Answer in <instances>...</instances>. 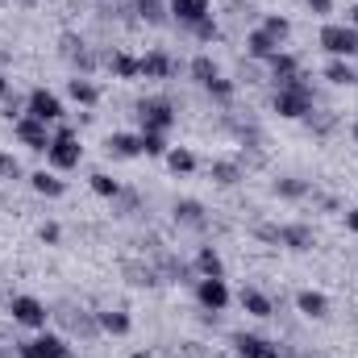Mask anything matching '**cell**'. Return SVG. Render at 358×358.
Wrapping results in <instances>:
<instances>
[{
	"label": "cell",
	"mask_w": 358,
	"mask_h": 358,
	"mask_svg": "<svg viewBox=\"0 0 358 358\" xmlns=\"http://www.w3.org/2000/svg\"><path fill=\"white\" fill-rule=\"evenodd\" d=\"M275 113L287 117V121H300V117H313V88L304 80H287L275 92Z\"/></svg>",
	"instance_id": "1"
},
{
	"label": "cell",
	"mask_w": 358,
	"mask_h": 358,
	"mask_svg": "<svg viewBox=\"0 0 358 358\" xmlns=\"http://www.w3.org/2000/svg\"><path fill=\"white\" fill-rule=\"evenodd\" d=\"M46 159H50L55 171H76L80 159H84V146H80V138H76L71 129H59V134L50 138V146H46Z\"/></svg>",
	"instance_id": "2"
},
{
	"label": "cell",
	"mask_w": 358,
	"mask_h": 358,
	"mask_svg": "<svg viewBox=\"0 0 358 358\" xmlns=\"http://www.w3.org/2000/svg\"><path fill=\"white\" fill-rule=\"evenodd\" d=\"M138 121H142V129L167 134V129L176 125V104H171L167 96H146V100L138 104Z\"/></svg>",
	"instance_id": "3"
},
{
	"label": "cell",
	"mask_w": 358,
	"mask_h": 358,
	"mask_svg": "<svg viewBox=\"0 0 358 358\" xmlns=\"http://www.w3.org/2000/svg\"><path fill=\"white\" fill-rule=\"evenodd\" d=\"M321 46L334 55V59H355L358 55V29H350V25H325L321 29Z\"/></svg>",
	"instance_id": "4"
},
{
	"label": "cell",
	"mask_w": 358,
	"mask_h": 358,
	"mask_svg": "<svg viewBox=\"0 0 358 358\" xmlns=\"http://www.w3.org/2000/svg\"><path fill=\"white\" fill-rule=\"evenodd\" d=\"M8 313H13V321L17 325H25V329H46V304L38 300V296H13V304H8Z\"/></svg>",
	"instance_id": "5"
},
{
	"label": "cell",
	"mask_w": 358,
	"mask_h": 358,
	"mask_svg": "<svg viewBox=\"0 0 358 358\" xmlns=\"http://www.w3.org/2000/svg\"><path fill=\"white\" fill-rule=\"evenodd\" d=\"M13 129H17V142H21V146H29V150H46V146H50V138H55V134H50V125H46V121H38V117H29V113H25V117H17V125H13Z\"/></svg>",
	"instance_id": "6"
},
{
	"label": "cell",
	"mask_w": 358,
	"mask_h": 358,
	"mask_svg": "<svg viewBox=\"0 0 358 358\" xmlns=\"http://www.w3.org/2000/svg\"><path fill=\"white\" fill-rule=\"evenodd\" d=\"M21 358H71V346L55 334H38V338L21 342Z\"/></svg>",
	"instance_id": "7"
},
{
	"label": "cell",
	"mask_w": 358,
	"mask_h": 358,
	"mask_svg": "<svg viewBox=\"0 0 358 358\" xmlns=\"http://www.w3.org/2000/svg\"><path fill=\"white\" fill-rule=\"evenodd\" d=\"M29 117H38V121H46V125H55V121L63 117V100H59L55 92H46V88H34V92H29Z\"/></svg>",
	"instance_id": "8"
},
{
	"label": "cell",
	"mask_w": 358,
	"mask_h": 358,
	"mask_svg": "<svg viewBox=\"0 0 358 358\" xmlns=\"http://www.w3.org/2000/svg\"><path fill=\"white\" fill-rule=\"evenodd\" d=\"M196 300H200L208 313H221V308L229 304V287H225V279H200V283H196Z\"/></svg>",
	"instance_id": "9"
},
{
	"label": "cell",
	"mask_w": 358,
	"mask_h": 358,
	"mask_svg": "<svg viewBox=\"0 0 358 358\" xmlns=\"http://www.w3.org/2000/svg\"><path fill=\"white\" fill-rule=\"evenodd\" d=\"M138 63H142V76H146V80H171V76L179 71L176 59L163 55V50H150V55H142Z\"/></svg>",
	"instance_id": "10"
},
{
	"label": "cell",
	"mask_w": 358,
	"mask_h": 358,
	"mask_svg": "<svg viewBox=\"0 0 358 358\" xmlns=\"http://www.w3.org/2000/svg\"><path fill=\"white\" fill-rule=\"evenodd\" d=\"M167 8H171V17L183 21V25H196L204 17H213L208 13V0H167Z\"/></svg>",
	"instance_id": "11"
},
{
	"label": "cell",
	"mask_w": 358,
	"mask_h": 358,
	"mask_svg": "<svg viewBox=\"0 0 358 358\" xmlns=\"http://www.w3.org/2000/svg\"><path fill=\"white\" fill-rule=\"evenodd\" d=\"M271 76H275V84H287V80H300V59L296 55H287V50H279V55H271L267 59Z\"/></svg>",
	"instance_id": "12"
},
{
	"label": "cell",
	"mask_w": 358,
	"mask_h": 358,
	"mask_svg": "<svg viewBox=\"0 0 358 358\" xmlns=\"http://www.w3.org/2000/svg\"><path fill=\"white\" fill-rule=\"evenodd\" d=\"M108 155H117V159H138L142 155V134H108Z\"/></svg>",
	"instance_id": "13"
},
{
	"label": "cell",
	"mask_w": 358,
	"mask_h": 358,
	"mask_svg": "<svg viewBox=\"0 0 358 358\" xmlns=\"http://www.w3.org/2000/svg\"><path fill=\"white\" fill-rule=\"evenodd\" d=\"M313 229L308 225H279V246H287V250H313Z\"/></svg>",
	"instance_id": "14"
},
{
	"label": "cell",
	"mask_w": 358,
	"mask_h": 358,
	"mask_svg": "<svg viewBox=\"0 0 358 358\" xmlns=\"http://www.w3.org/2000/svg\"><path fill=\"white\" fill-rule=\"evenodd\" d=\"M96 325H100L104 334H113V338H125V334L134 329L129 313H121V308H104V313H96Z\"/></svg>",
	"instance_id": "15"
},
{
	"label": "cell",
	"mask_w": 358,
	"mask_h": 358,
	"mask_svg": "<svg viewBox=\"0 0 358 358\" xmlns=\"http://www.w3.org/2000/svg\"><path fill=\"white\" fill-rule=\"evenodd\" d=\"M296 308H300L304 317H313V321H321V317H329V300H325L321 292H313V287L296 296Z\"/></svg>",
	"instance_id": "16"
},
{
	"label": "cell",
	"mask_w": 358,
	"mask_h": 358,
	"mask_svg": "<svg viewBox=\"0 0 358 358\" xmlns=\"http://www.w3.org/2000/svg\"><path fill=\"white\" fill-rule=\"evenodd\" d=\"M29 187H34L38 196H46V200H59V196L67 192V183L59 176H50V171H34V176H29Z\"/></svg>",
	"instance_id": "17"
},
{
	"label": "cell",
	"mask_w": 358,
	"mask_h": 358,
	"mask_svg": "<svg viewBox=\"0 0 358 358\" xmlns=\"http://www.w3.org/2000/svg\"><path fill=\"white\" fill-rule=\"evenodd\" d=\"M196 271H200V279H225V263H221V255H217L213 246H200Z\"/></svg>",
	"instance_id": "18"
},
{
	"label": "cell",
	"mask_w": 358,
	"mask_h": 358,
	"mask_svg": "<svg viewBox=\"0 0 358 358\" xmlns=\"http://www.w3.org/2000/svg\"><path fill=\"white\" fill-rule=\"evenodd\" d=\"M176 221L179 225H192V229H204V221H208V217H204V204H200V200H179Z\"/></svg>",
	"instance_id": "19"
},
{
	"label": "cell",
	"mask_w": 358,
	"mask_h": 358,
	"mask_svg": "<svg viewBox=\"0 0 358 358\" xmlns=\"http://www.w3.org/2000/svg\"><path fill=\"white\" fill-rule=\"evenodd\" d=\"M242 308H246L250 317H271V313H275L271 296H263L259 287H242Z\"/></svg>",
	"instance_id": "20"
},
{
	"label": "cell",
	"mask_w": 358,
	"mask_h": 358,
	"mask_svg": "<svg viewBox=\"0 0 358 358\" xmlns=\"http://www.w3.org/2000/svg\"><path fill=\"white\" fill-rule=\"evenodd\" d=\"M108 71H113L117 80H138V76H142V63H138L134 55H125V50H117V55L108 59Z\"/></svg>",
	"instance_id": "21"
},
{
	"label": "cell",
	"mask_w": 358,
	"mask_h": 358,
	"mask_svg": "<svg viewBox=\"0 0 358 358\" xmlns=\"http://www.w3.org/2000/svg\"><path fill=\"white\" fill-rule=\"evenodd\" d=\"M246 50H250V59H271V55H279V42L271 38L267 29H255L246 38Z\"/></svg>",
	"instance_id": "22"
},
{
	"label": "cell",
	"mask_w": 358,
	"mask_h": 358,
	"mask_svg": "<svg viewBox=\"0 0 358 358\" xmlns=\"http://www.w3.org/2000/svg\"><path fill=\"white\" fill-rule=\"evenodd\" d=\"M234 350H238V358H263L267 338H259V334H234Z\"/></svg>",
	"instance_id": "23"
},
{
	"label": "cell",
	"mask_w": 358,
	"mask_h": 358,
	"mask_svg": "<svg viewBox=\"0 0 358 358\" xmlns=\"http://www.w3.org/2000/svg\"><path fill=\"white\" fill-rule=\"evenodd\" d=\"M67 96H71L76 104H84V108H88V104H96V100H100V88H96L92 80H84V76H76V80L67 84Z\"/></svg>",
	"instance_id": "24"
},
{
	"label": "cell",
	"mask_w": 358,
	"mask_h": 358,
	"mask_svg": "<svg viewBox=\"0 0 358 358\" xmlns=\"http://www.w3.org/2000/svg\"><path fill=\"white\" fill-rule=\"evenodd\" d=\"M325 80H329V84H338V88H350V84L358 80V71L346 63V59H334V63L325 67Z\"/></svg>",
	"instance_id": "25"
},
{
	"label": "cell",
	"mask_w": 358,
	"mask_h": 358,
	"mask_svg": "<svg viewBox=\"0 0 358 358\" xmlns=\"http://www.w3.org/2000/svg\"><path fill=\"white\" fill-rule=\"evenodd\" d=\"M134 8H138V17H142V21H150V25H163V21H167V13H171L163 0H134Z\"/></svg>",
	"instance_id": "26"
},
{
	"label": "cell",
	"mask_w": 358,
	"mask_h": 358,
	"mask_svg": "<svg viewBox=\"0 0 358 358\" xmlns=\"http://www.w3.org/2000/svg\"><path fill=\"white\" fill-rule=\"evenodd\" d=\"M167 167H171L176 176H192V171H196V155L183 150V146H171V150H167Z\"/></svg>",
	"instance_id": "27"
},
{
	"label": "cell",
	"mask_w": 358,
	"mask_h": 358,
	"mask_svg": "<svg viewBox=\"0 0 358 358\" xmlns=\"http://www.w3.org/2000/svg\"><path fill=\"white\" fill-rule=\"evenodd\" d=\"M217 76H221V71H217V63H213L208 55H196V59H192V80H196L200 88H204V84H213Z\"/></svg>",
	"instance_id": "28"
},
{
	"label": "cell",
	"mask_w": 358,
	"mask_h": 358,
	"mask_svg": "<svg viewBox=\"0 0 358 358\" xmlns=\"http://www.w3.org/2000/svg\"><path fill=\"white\" fill-rule=\"evenodd\" d=\"M167 138L163 134H155V129H142V155H150V159H167Z\"/></svg>",
	"instance_id": "29"
},
{
	"label": "cell",
	"mask_w": 358,
	"mask_h": 358,
	"mask_svg": "<svg viewBox=\"0 0 358 358\" xmlns=\"http://www.w3.org/2000/svg\"><path fill=\"white\" fill-rule=\"evenodd\" d=\"M92 192L104 196V200H117V196H121V183L113 176H104V171H96V176H92Z\"/></svg>",
	"instance_id": "30"
},
{
	"label": "cell",
	"mask_w": 358,
	"mask_h": 358,
	"mask_svg": "<svg viewBox=\"0 0 358 358\" xmlns=\"http://www.w3.org/2000/svg\"><path fill=\"white\" fill-rule=\"evenodd\" d=\"M275 196L300 200V196H308V183H304V179H275Z\"/></svg>",
	"instance_id": "31"
},
{
	"label": "cell",
	"mask_w": 358,
	"mask_h": 358,
	"mask_svg": "<svg viewBox=\"0 0 358 358\" xmlns=\"http://www.w3.org/2000/svg\"><path fill=\"white\" fill-rule=\"evenodd\" d=\"M208 171H213V179H217L221 187H234V183L242 179V167H238V163H213Z\"/></svg>",
	"instance_id": "32"
},
{
	"label": "cell",
	"mask_w": 358,
	"mask_h": 358,
	"mask_svg": "<svg viewBox=\"0 0 358 358\" xmlns=\"http://www.w3.org/2000/svg\"><path fill=\"white\" fill-rule=\"evenodd\" d=\"M263 29H267L271 38L283 46V42H287V34H292V21H287V17H279V13H271L267 21H263Z\"/></svg>",
	"instance_id": "33"
},
{
	"label": "cell",
	"mask_w": 358,
	"mask_h": 358,
	"mask_svg": "<svg viewBox=\"0 0 358 358\" xmlns=\"http://www.w3.org/2000/svg\"><path fill=\"white\" fill-rule=\"evenodd\" d=\"M204 92H208V96H217V100H229V96H234V80H225V76H217V80H213V84H204Z\"/></svg>",
	"instance_id": "34"
},
{
	"label": "cell",
	"mask_w": 358,
	"mask_h": 358,
	"mask_svg": "<svg viewBox=\"0 0 358 358\" xmlns=\"http://www.w3.org/2000/svg\"><path fill=\"white\" fill-rule=\"evenodd\" d=\"M192 34H196L200 42H213V38H217V21H213V17H204V21H196V25H192Z\"/></svg>",
	"instance_id": "35"
},
{
	"label": "cell",
	"mask_w": 358,
	"mask_h": 358,
	"mask_svg": "<svg viewBox=\"0 0 358 358\" xmlns=\"http://www.w3.org/2000/svg\"><path fill=\"white\" fill-rule=\"evenodd\" d=\"M17 176H21V163H17L13 155L0 150V179H17Z\"/></svg>",
	"instance_id": "36"
},
{
	"label": "cell",
	"mask_w": 358,
	"mask_h": 358,
	"mask_svg": "<svg viewBox=\"0 0 358 358\" xmlns=\"http://www.w3.org/2000/svg\"><path fill=\"white\" fill-rule=\"evenodd\" d=\"M38 238H42L46 246H59V238H63V229H59V225L50 221V225H42V229H38Z\"/></svg>",
	"instance_id": "37"
},
{
	"label": "cell",
	"mask_w": 358,
	"mask_h": 358,
	"mask_svg": "<svg viewBox=\"0 0 358 358\" xmlns=\"http://www.w3.org/2000/svg\"><path fill=\"white\" fill-rule=\"evenodd\" d=\"M304 4H308V8H313V13H321V17H325V13H329V8H334V0H304Z\"/></svg>",
	"instance_id": "38"
},
{
	"label": "cell",
	"mask_w": 358,
	"mask_h": 358,
	"mask_svg": "<svg viewBox=\"0 0 358 358\" xmlns=\"http://www.w3.org/2000/svg\"><path fill=\"white\" fill-rule=\"evenodd\" d=\"M263 358H287V350H283V346H275V342H267V350H263Z\"/></svg>",
	"instance_id": "39"
},
{
	"label": "cell",
	"mask_w": 358,
	"mask_h": 358,
	"mask_svg": "<svg viewBox=\"0 0 358 358\" xmlns=\"http://www.w3.org/2000/svg\"><path fill=\"white\" fill-rule=\"evenodd\" d=\"M346 229H350V234H358V208H350V213H346Z\"/></svg>",
	"instance_id": "40"
},
{
	"label": "cell",
	"mask_w": 358,
	"mask_h": 358,
	"mask_svg": "<svg viewBox=\"0 0 358 358\" xmlns=\"http://www.w3.org/2000/svg\"><path fill=\"white\" fill-rule=\"evenodd\" d=\"M8 96V80H4V71H0V100Z\"/></svg>",
	"instance_id": "41"
},
{
	"label": "cell",
	"mask_w": 358,
	"mask_h": 358,
	"mask_svg": "<svg viewBox=\"0 0 358 358\" xmlns=\"http://www.w3.org/2000/svg\"><path fill=\"white\" fill-rule=\"evenodd\" d=\"M350 29H358V4L350 8Z\"/></svg>",
	"instance_id": "42"
},
{
	"label": "cell",
	"mask_w": 358,
	"mask_h": 358,
	"mask_svg": "<svg viewBox=\"0 0 358 358\" xmlns=\"http://www.w3.org/2000/svg\"><path fill=\"white\" fill-rule=\"evenodd\" d=\"M129 358H155V355L150 350H138V355H129Z\"/></svg>",
	"instance_id": "43"
},
{
	"label": "cell",
	"mask_w": 358,
	"mask_h": 358,
	"mask_svg": "<svg viewBox=\"0 0 358 358\" xmlns=\"http://www.w3.org/2000/svg\"><path fill=\"white\" fill-rule=\"evenodd\" d=\"M355 142H358V121H355Z\"/></svg>",
	"instance_id": "44"
}]
</instances>
